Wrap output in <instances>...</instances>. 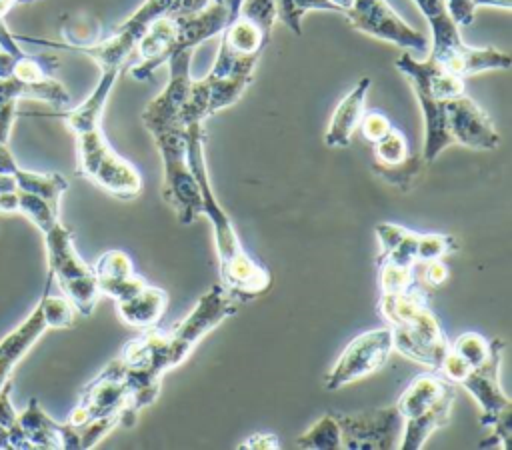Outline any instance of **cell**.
Instances as JSON below:
<instances>
[{"label":"cell","mask_w":512,"mask_h":450,"mask_svg":"<svg viewBox=\"0 0 512 450\" xmlns=\"http://www.w3.org/2000/svg\"><path fill=\"white\" fill-rule=\"evenodd\" d=\"M394 66L404 78L410 82L420 110H422V122H424V142H422V160L424 164L434 162L448 146H452V140L446 130V116H444V102L430 84V60H418L410 54V50H404L396 60Z\"/></svg>","instance_id":"obj_8"},{"label":"cell","mask_w":512,"mask_h":450,"mask_svg":"<svg viewBox=\"0 0 512 450\" xmlns=\"http://www.w3.org/2000/svg\"><path fill=\"white\" fill-rule=\"evenodd\" d=\"M454 386L456 384L442 378L436 370L422 372L408 382V386L396 400V408L404 420L414 418V416L430 410Z\"/></svg>","instance_id":"obj_23"},{"label":"cell","mask_w":512,"mask_h":450,"mask_svg":"<svg viewBox=\"0 0 512 450\" xmlns=\"http://www.w3.org/2000/svg\"><path fill=\"white\" fill-rule=\"evenodd\" d=\"M192 50H182L168 58V82L164 90L154 96L144 112L142 124L150 132V136L166 130H184L180 126V112L192 90V74H190Z\"/></svg>","instance_id":"obj_14"},{"label":"cell","mask_w":512,"mask_h":450,"mask_svg":"<svg viewBox=\"0 0 512 450\" xmlns=\"http://www.w3.org/2000/svg\"><path fill=\"white\" fill-rule=\"evenodd\" d=\"M166 308H168L166 290H162L158 286H150V284H146L134 296H130L122 302H116V312H118L120 320L126 326L138 328V330L154 326L164 316Z\"/></svg>","instance_id":"obj_25"},{"label":"cell","mask_w":512,"mask_h":450,"mask_svg":"<svg viewBox=\"0 0 512 450\" xmlns=\"http://www.w3.org/2000/svg\"><path fill=\"white\" fill-rule=\"evenodd\" d=\"M392 350H394V342L388 326L372 328L358 334L344 346L334 366L326 372L324 388L340 390L356 380L366 378L368 374L384 366Z\"/></svg>","instance_id":"obj_12"},{"label":"cell","mask_w":512,"mask_h":450,"mask_svg":"<svg viewBox=\"0 0 512 450\" xmlns=\"http://www.w3.org/2000/svg\"><path fill=\"white\" fill-rule=\"evenodd\" d=\"M174 0H144L122 24L114 28V32L98 42L84 46L76 52L90 56L100 70H118L122 72L128 58L136 50L138 40L148 30V26L170 12Z\"/></svg>","instance_id":"obj_10"},{"label":"cell","mask_w":512,"mask_h":450,"mask_svg":"<svg viewBox=\"0 0 512 450\" xmlns=\"http://www.w3.org/2000/svg\"><path fill=\"white\" fill-rule=\"evenodd\" d=\"M44 234L46 244V258H48V274L58 284L76 276H84L92 272V266H88L80 254L74 248L72 230L62 224L60 220L52 224Z\"/></svg>","instance_id":"obj_20"},{"label":"cell","mask_w":512,"mask_h":450,"mask_svg":"<svg viewBox=\"0 0 512 450\" xmlns=\"http://www.w3.org/2000/svg\"><path fill=\"white\" fill-rule=\"evenodd\" d=\"M328 2H330V4L340 12V14H344V12L352 6V2H354V0H328Z\"/></svg>","instance_id":"obj_54"},{"label":"cell","mask_w":512,"mask_h":450,"mask_svg":"<svg viewBox=\"0 0 512 450\" xmlns=\"http://www.w3.org/2000/svg\"><path fill=\"white\" fill-rule=\"evenodd\" d=\"M258 56H244V58H236L232 70L222 76V78H208V112L210 116L236 104L240 100V96L246 92V88L252 82L256 64H258Z\"/></svg>","instance_id":"obj_22"},{"label":"cell","mask_w":512,"mask_h":450,"mask_svg":"<svg viewBox=\"0 0 512 450\" xmlns=\"http://www.w3.org/2000/svg\"><path fill=\"white\" fill-rule=\"evenodd\" d=\"M18 168L16 158L12 156V152L8 150V144H0V174H14Z\"/></svg>","instance_id":"obj_48"},{"label":"cell","mask_w":512,"mask_h":450,"mask_svg":"<svg viewBox=\"0 0 512 450\" xmlns=\"http://www.w3.org/2000/svg\"><path fill=\"white\" fill-rule=\"evenodd\" d=\"M26 2H38V0H0V18H4L8 10L14 8L16 4H26Z\"/></svg>","instance_id":"obj_52"},{"label":"cell","mask_w":512,"mask_h":450,"mask_svg":"<svg viewBox=\"0 0 512 450\" xmlns=\"http://www.w3.org/2000/svg\"><path fill=\"white\" fill-rule=\"evenodd\" d=\"M18 212L26 216L40 232L48 230L60 220V210L52 208L44 198L18 190Z\"/></svg>","instance_id":"obj_35"},{"label":"cell","mask_w":512,"mask_h":450,"mask_svg":"<svg viewBox=\"0 0 512 450\" xmlns=\"http://www.w3.org/2000/svg\"><path fill=\"white\" fill-rule=\"evenodd\" d=\"M238 448L242 450H276L280 448V440L274 432H256L248 436Z\"/></svg>","instance_id":"obj_45"},{"label":"cell","mask_w":512,"mask_h":450,"mask_svg":"<svg viewBox=\"0 0 512 450\" xmlns=\"http://www.w3.org/2000/svg\"><path fill=\"white\" fill-rule=\"evenodd\" d=\"M244 0H224V6L228 8V14H230V20H234L240 12V6H242Z\"/></svg>","instance_id":"obj_53"},{"label":"cell","mask_w":512,"mask_h":450,"mask_svg":"<svg viewBox=\"0 0 512 450\" xmlns=\"http://www.w3.org/2000/svg\"><path fill=\"white\" fill-rule=\"evenodd\" d=\"M10 392H12V384L10 380L0 388V426L8 432L12 428V424L16 422V410L10 402Z\"/></svg>","instance_id":"obj_46"},{"label":"cell","mask_w":512,"mask_h":450,"mask_svg":"<svg viewBox=\"0 0 512 450\" xmlns=\"http://www.w3.org/2000/svg\"><path fill=\"white\" fill-rule=\"evenodd\" d=\"M50 284H52V276L48 274L46 288H44L42 298H40V304H42L48 328H58V330L72 328L74 322H76V310H74V306L66 298L50 296V292H48Z\"/></svg>","instance_id":"obj_36"},{"label":"cell","mask_w":512,"mask_h":450,"mask_svg":"<svg viewBox=\"0 0 512 450\" xmlns=\"http://www.w3.org/2000/svg\"><path fill=\"white\" fill-rule=\"evenodd\" d=\"M16 180V188L36 194L40 198H44L52 208L60 210V198L62 194L68 190V180L56 172H30L24 168H16V172L12 174Z\"/></svg>","instance_id":"obj_28"},{"label":"cell","mask_w":512,"mask_h":450,"mask_svg":"<svg viewBox=\"0 0 512 450\" xmlns=\"http://www.w3.org/2000/svg\"><path fill=\"white\" fill-rule=\"evenodd\" d=\"M168 336V332L150 326L122 346L118 358L124 368L128 402L120 424L134 426L140 410L158 398L160 380L170 370Z\"/></svg>","instance_id":"obj_3"},{"label":"cell","mask_w":512,"mask_h":450,"mask_svg":"<svg viewBox=\"0 0 512 450\" xmlns=\"http://www.w3.org/2000/svg\"><path fill=\"white\" fill-rule=\"evenodd\" d=\"M118 76H120L118 70H100V80L96 82V86L88 94V98L82 104H78L76 108L58 114L64 118L66 126L72 130V134L102 126V114H104L108 96H110Z\"/></svg>","instance_id":"obj_24"},{"label":"cell","mask_w":512,"mask_h":450,"mask_svg":"<svg viewBox=\"0 0 512 450\" xmlns=\"http://www.w3.org/2000/svg\"><path fill=\"white\" fill-rule=\"evenodd\" d=\"M348 24L372 38L390 42L404 50H428V38L392 10L386 0H354L344 12Z\"/></svg>","instance_id":"obj_13"},{"label":"cell","mask_w":512,"mask_h":450,"mask_svg":"<svg viewBox=\"0 0 512 450\" xmlns=\"http://www.w3.org/2000/svg\"><path fill=\"white\" fill-rule=\"evenodd\" d=\"M458 244L452 236L446 234H418L416 244V264H424L430 260H442L448 254L456 252Z\"/></svg>","instance_id":"obj_38"},{"label":"cell","mask_w":512,"mask_h":450,"mask_svg":"<svg viewBox=\"0 0 512 450\" xmlns=\"http://www.w3.org/2000/svg\"><path fill=\"white\" fill-rule=\"evenodd\" d=\"M64 298L74 306V310L82 316H90L98 298H100V290H98V282L94 276V270L90 274L84 276H76L70 280H64L58 284Z\"/></svg>","instance_id":"obj_29"},{"label":"cell","mask_w":512,"mask_h":450,"mask_svg":"<svg viewBox=\"0 0 512 450\" xmlns=\"http://www.w3.org/2000/svg\"><path fill=\"white\" fill-rule=\"evenodd\" d=\"M238 14L250 18L262 30L272 34V28H274V24L278 20V16H276V0H244Z\"/></svg>","instance_id":"obj_40"},{"label":"cell","mask_w":512,"mask_h":450,"mask_svg":"<svg viewBox=\"0 0 512 450\" xmlns=\"http://www.w3.org/2000/svg\"><path fill=\"white\" fill-rule=\"evenodd\" d=\"M370 86H372V80L368 76L360 78L352 86V90H348L344 98L336 104L324 134V144L328 148H346L350 144L366 112V96Z\"/></svg>","instance_id":"obj_19"},{"label":"cell","mask_w":512,"mask_h":450,"mask_svg":"<svg viewBox=\"0 0 512 450\" xmlns=\"http://www.w3.org/2000/svg\"><path fill=\"white\" fill-rule=\"evenodd\" d=\"M444 116L452 144L474 150H494L500 144L492 120L466 92L444 102Z\"/></svg>","instance_id":"obj_17"},{"label":"cell","mask_w":512,"mask_h":450,"mask_svg":"<svg viewBox=\"0 0 512 450\" xmlns=\"http://www.w3.org/2000/svg\"><path fill=\"white\" fill-rule=\"evenodd\" d=\"M120 424V412L94 418L82 426H74L78 434V450L94 448L104 436H108Z\"/></svg>","instance_id":"obj_39"},{"label":"cell","mask_w":512,"mask_h":450,"mask_svg":"<svg viewBox=\"0 0 512 450\" xmlns=\"http://www.w3.org/2000/svg\"><path fill=\"white\" fill-rule=\"evenodd\" d=\"M100 294L122 302L140 292L148 282L134 270L132 258L122 250L104 252L92 266Z\"/></svg>","instance_id":"obj_18"},{"label":"cell","mask_w":512,"mask_h":450,"mask_svg":"<svg viewBox=\"0 0 512 450\" xmlns=\"http://www.w3.org/2000/svg\"><path fill=\"white\" fill-rule=\"evenodd\" d=\"M210 2H216V4H224V0H210Z\"/></svg>","instance_id":"obj_55"},{"label":"cell","mask_w":512,"mask_h":450,"mask_svg":"<svg viewBox=\"0 0 512 450\" xmlns=\"http://www.w3.org/2000/svg\"><path fill=\"white\" fill-rule=\"evenodd\" d=\"M502 352L504 342L494 338L488 358L480 366L472 368L460 386H464L478 402L482 410L480 424L490 428V434L500 440L502 448H508L512 442V400L500 386Z\"/></svg>","instance_id":"obj_7"},{"label":"cell","mask_w":512,"mask_h":450,"mask_svg":"<svg viewBox=\"0 0 512 450\" xmlns=\"http://www.w3.org/2000/svg\"><path fill=\"white\" fill-rule=\"evenodd\" d=\"M202 124L204 122H192L184 128L186 160L200 186L202 214H206L212 224L222 286L238 302L250 300L264 294L270 288L272 274L264 264H260L256 258H252L244 250L230 216L224 212V208L220 206L212 190L206 158H204V126Z\"/></svg>","instance_id":"obj_1"},{"label":"cell","mask_w":512,"mask_h":450,"mask_svg":"<svg viewBox=\"0 0 512 450\" xmlns=\"http://www.w3.org/2000/svg\"><path fill=\"white\" fill-rule=\"evenodd\" d=\"M236 310H238V300L232 298L222 284H216L208 292H204L198 298L192 312L168 336L170 368L180 366L190 356L194 346L208 332H212L220 322L236 314Z\"/></svg>","instance_id":"obj_9"},{"label":"cell","mask_w":512,"mask_h":450,"mask_svg":"<svg viewBox=\"0 0 512 450\" xmlns=\"http://www.w3.org/2000/svg\"><path fill=\"white\" fill-rule=\"evenodd\" d=\"M46 330L48 322L42 304L38 302L36 308L10 334L0 340V388L8 382L16 364L26 356V352Z\"/></svg>","instance_id":"obj_21"},{"label":"cell","mask_w":512,"mask_h":450,"mask_svg":"<svg viewBox=\"0 0 512 450\" xmlns=\"http://www.w3.org/2000/svg\"><path fill=\"white\" fill-rule=\"evenodd\" d=\"M18 102L20 100H8L0 106V144H8L12 124L18 116Z\"/></svg>","instance_id":"obj_47"},{"label":"cell","mask_w":512,"mask_h":450,"mask_svg":"<svg viewBox=\"0 0 512 450\" xmlns=\"http://www.w3.org/2000/svg\"><path fill=\"white\" fill-rule=\"evenodd\" d=\"M334 418L340 428V448L392 450L400 446L404 418L396 404L360 412H338Z\"/></svg>","instance_id":"obj_11"},{"label":"cell","mask_w":512,"mask_h":450,"mask_svg":"<svg viewBox=\"0 0 512 450\" xmlns=\"http://www.w3.org/2000/svg\"><path fill=\"white\" fill-rule=\"evenodd\" d=\"M0 212H18V190L2 192L0 194Z\"/></svg>","instance_id":"obj_49"},{"label":"cell","mask_w":512,"mask_h":450,"mask_svg":"<svg viewBox=\"0 0 512 450\" xmlns=\"http://www.w3.org/2000/svg\"><path fill=\"white\" fill-rule=\"evenodd\" d=\"M380 314L384 316L394 348L406 358L438 370L450 342L436 314L428 306L424 286L402 294H380Z\"/></svg>","instance_id":"obj_2"},{"label":"cell","mask_w":512,"mask_h":450,"mask_svg":"<svg viewBox=\"0 0 512 450\" xmlns=\"http://www.w3.org/2000/svg\"><path fill=\"white\" fill-rule=\"evenodd\" d=\"M20 56H14L6 50H0V78H8L14 72V64Z\"/></svg>","instance_id":"obj_50"},{"label":"cell","mask_w":512,"mask_h":450,"mask_svg":"<svg viewBox=\"0 0 512 450\" xmlns=\"http://www.w3.org/2000/svg\"><path fill=\"white\" fill-rule=\"evenodd\" d=\"M378 286L380 294H402L422 284L418 282L416 266H400L394 262L378 260Z\"/></svg>","instance_id":"obj_31"},{"label":"cell","mask_w":512,"mask_h":450,"mask_svg":"<svg viewBox=\"0 0 512 450\" xmlns=\"http://www.w3.org/2000/svg\"><path fill=\"white\" fill-rule=\"evenodd\" d=\"M490 348H492V340L484 338L478 332H464L450 344V350L458 354L470 368L480 366L488 358Z\"/></svg>","instance_id":"obj_37"},{"label":"cell","mask_w":512,"mask_h":450,"mask_svg":"<svg viewBox=\"0 0 512 450\" xmlns=\"http://www.w3.org/2000/svg\"><path fill=\"white\" fill-rule=\"evenodd\" d=\"M128 402V388L124 380V368L120 358L110 360L104 370L92 378L80 392L76 406L68 416V424L82 426L94 418L122 412Z\"/></svg>","instance_id":"obj_15"},{"label":"cell","mask_w":512,"mask_h":450,"mask_svg":"<svg viewBox=\"0 0 512 450\" xmlns=\"http://www.w3.org/2000/svg\"><path fill=\"white\" fill-rule=\"evenodd\" d=\"M10 448H72L78 450L76 428L68 422L52 420L38 404L30 398L26 410L16 414V422L8 430Z\"/></svg>","instance_id":"obj_16"},{"label":"cell","mask_w":512,"mask_h":450,"mask_svg":"<svg viewBox=\"0 0 512 450\" xmlns=\"http://www.w3.org/2000/svg\"><path fill=\"white\" fill-rule=\"evenodd\" d=\"M416 244H418V232L406 228L402 240L390 252L380 254L378 260L394 262V264H400V266H418L416 264Z\"/></svg>","instance_id":"obj_41"},{"label":"cell","mask_w":512,"mask_h":450,"mask_svg":"<svg viewBox=\"0 0 512 450\" xmlns=\"http://www.w3.org/2000/svg\"><path fill=\"white\" fill-rule=\"evenodd\" d=\"M472 6L478 8H502V10H510L512 8V0H472Z\"/></svg>","instance_id":"obj_51"},{"label":"cell","mask_w":512,"mask_h":450,"mask_svg":"<svg viewBox=\"0 0 512 450\" xmlns=\"http://www.w3.org/2000/svg\"><path fill=\"white\" fill-rule=\"evenodd\" d=\"M444 2L452 20L458 24V28L470 26L474 22L476 8L472 6V0H444Z\"/></svg>","instance_id":"obj_44"},{"label":"cell","mask_w":512,"mask_h":450,"mask_svg":"<svg viewBox=\"0 0 512 450\" xmlns=\"http://www.w3.org/2000/svg\"><path fill=\"white\" fill-rule=\"evenodd\" d=\"M78 172L120 200H134L142 192L140 172L124 160L106 140L102 126L74 134Z\"/></svg>","instance_id":"obj_5"},{"label":"cell","mask_w":512,"mask_h":450,"mask_svg":"<svg viewBox=\"0 0 512 450\" xmlns=\"http://www.w3.org/2000/svg\"><path fill=\"white\" fill-rule=\"evenodd\" d=\"M372 154H374L372 166H394L404 162L412 152L404 132L392 126L380 140L372 144Z\"/></svg>","instance_id":"obj_32"},{"label":"cell","mask_w":512,"mask_h":450,"mask_svg":"<svg viewBox=\"0 0 512 450\" xmlns=\"http://www.w3.org/2000/svg\"><path fill=\"white\" fill-rule=\"evenodd\" d=\"M296 446L302 450H338L340 428L332 412L318 418L304 434L296 438Z\"/></svg>","instance_id":"obj_30"},{"label":"cell","mask_w":512,"mask_h":450,"mask_svg":"<svg viewBox=\"0 0 512 450\" xmlns=\"http://www.w3.org/2000/svg\"><path fill=\"white\" fill-rule=\"evenodd\" d=\"M422 166H424V160L422 156L418 154H410L404 162L400 164H394V166H372V170L384 180L388 182L390 186L402 190V192H408L420 178L422 174Z\"/></svg>","instance_id":"obj_33"},{"label":"cell","mask_w":512,"mask_h":450,"mask_svg":"<svg viewBox=\"0 0 512 450\" xmlns=\"http://www.w3.org/2000/svg\"><path fill=\"white\" fill-rule=\"evenodd\" d=\"M220 34L222 36H220L218 48L226 50L234 58H244V56L260 58L264 48L270 42V36H272L242 14H238L234 20H230Z\"/></svg>","instance_id":"obj_27"},{"label":"cell","mask_w":512,"mask_h":450,"mask_svg":"<svg viewBox=\"0 0 512 450\" xmlns=\"http://www.w3.org/2000/svg\"><path fill=\"white\" fill-rule=\"evenodd\" d=\"M422 266V276H418V282L422 286H428V288H440L446 284L450 272H448V266L444 264V258L442 260H430V262H424V264H418Z\"/></svg>","instance_id":"obj_43"},{"label":"cell","mask_w":512,"mask_h":450,"mask_svg":"<svg viewBox=\"0 0 512 450\" xmlns=\"http://www.w3.org/2000/svg\"><path fill=\"white\" fill-rule=\"evenodd\" d=\"M392 128V122L386 114L378 112V110H370V112H364L362 120H360V126L358 130L362 132V136L374 144L376 140H380L388 130Z\"/></svg>","instance_id":"obj_42"},{"label":"cell","mask_w":512,"mask_h":450,"mask_svg":"<svg viewBox=\"0 0 512 450\" xmlns=\"http://www.w3.org/2000/svg\"><path fill=\"white\" fill-rule=\"evenodd\" d=\"M454 396L456 390H448L430 410L404 420V430H402V438H400V446L402 450H418L424 446V442L430 438V434L442 426L448 424L450 420V412H452V404H454Z\"/></svg>","instance_id":"obj_26"},{"label":"cell","mask_w":512,"mask_h":450,"mask_svg":"<svg viewBox=\"0 0 512 450\" xmlns=\"http://www.w3.org/2000/svg\"><path fill=\"white\" fill-rule=\"evenodd\" d=\"M310 10L338 12L328 0H276V16H278V20L282 24H286L296 36L302 34V18Z\"/></svg>","instance_id":"obj_34"},{"label":"cell","mask_w":512,"mask_h":450,"mask_svg":"<svg viewBox=\"0 0 512 450\" xmlns=\"http://www.w3.org/2000/svg\"><path fill=\"white\" fill-rule=\"evenodd\" d=\"M152 138L162 160V198L182 224H192L202 214V194L186 160L184 130H166Z\"/></svg>","instance_id":"obj_6"},{"label":"cell","mask_w":512,"mask_h":450,"mask_svg":"<svg viewBox=\"0 0 512 450\" xmlns=\"http://www.w3.org/2000/svg\"><path fill=\"white\" fill-rule=\"evenodd\" d=\"M416 8L426 18L432 30V52L430 56L442 64L448 72L468 78L480 72L490 70H506L512 64V58L492 46L476 48L468 46L462 36L458 24L452 20L444 0H412Z\"/></svg>","instance_id":"obj_4"}]
</instances>
